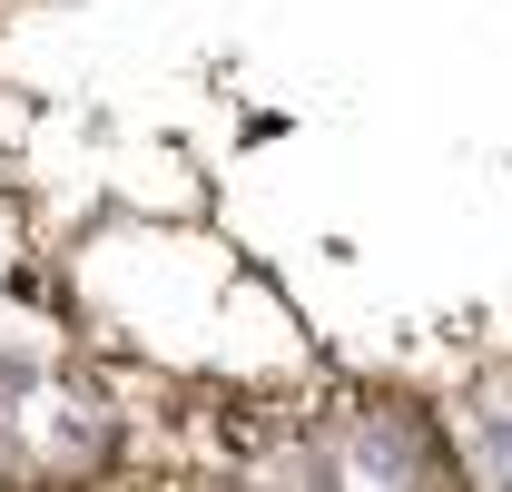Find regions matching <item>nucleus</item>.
Here are the masks:
<instances>
[{
  "instance_id": "1",
  "label": "nucleus",
  "mask_w": 512,
  "mask_h": 492,
  "mask_svg": "<svg viewBox=\"0 0 512 492\" xmlns=\"http://www.w3.org/2000/svg\"><path fill=\"white\" fill-rule=\"evenodd\" d=\"M345 453H355V473H375V483H424V473H444V443H434V424H424L414 404H365L355 433H345Z\"/></svg>"
}]
</instances>
